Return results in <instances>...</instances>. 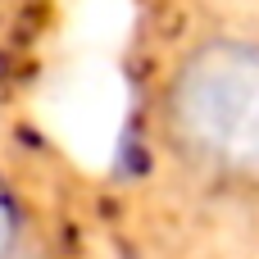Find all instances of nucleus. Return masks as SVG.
Returning <instances> with one entry per match:
<instances>
[{"label": "nucleus", "instance_id": "1", "mask_svg": "<svg viewBox=\"0 0 259 259\" xmlns=\"http://www.w3.org/2000/svg\"><path fill=\"white\" fill-rule=\"evenodd\" d=\"M159 137L196 173L259 182V41L205 36L159 87Z\"/></svg>", "mask_w": 259, "mask_h": 259}, {"label": "nucleus", "instance_id": "2", "mask_svg": "<svg viewBox=\"0 0 259 259\" xmlns=\"http://www.w3.org/2000/svg\"><path fill=\"white\" fill-rule=\"evenodd\" d=\"M18 250H23V209L0 178V259H14Z\"/></svg>", "mask_w": 259, "mask_h": 259}, {"label": "nucleus", "instance_id": "3", "mask_svg": "<svg viewBox=\"0 0 259 259\" xmlns=\"http://www.w3.org/2000/svg\"><path fill=\"white\" fill-rule=\"evenodd\" d=\"M14 259H36V255H27V246H23V250H18V255H14Z\"/></svg>", "mask_w": 259, "mask_h": 259}]
</instances>
